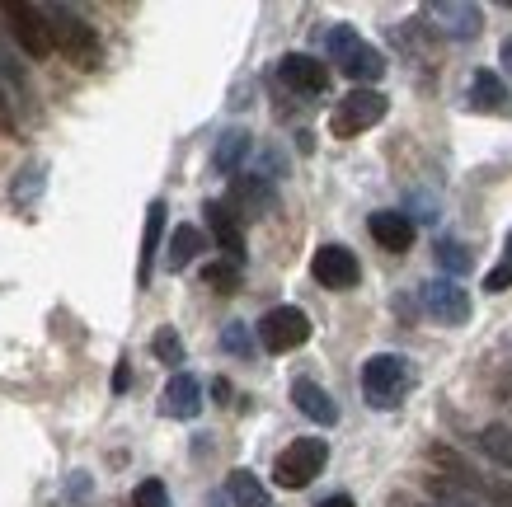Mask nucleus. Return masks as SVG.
Listing matches in <instances>:
<instances>
[{"label":"nucleus","mask_w":512,"mask_h":507,"mask_svg":"<svg viewBox=\"0 0 512 507\" xmlns=\"http://www.w3.org/2000/svg\"><path fill=\"white\" fill-rule=\"evenodd\" d=\"M325 52L339 62L343 76L353 80V90H367L372 80L386 76V57H381L367 38H357L353 24H334V29L325 33Z\"/></svg>","instance_id":"2"},{"label":"nucleus","mask_w":512,"mask_h":507,"mask_svg":"<svg viewBox=\"0 0 512 507\" xmlns=\"http://www.w3.org/2000/svg\"><path fill=\"white\" fill-rule=\"evenodd\" d=\"M292 404H296V409H301L306 418H311V423H320V428H334V423H339V404L329 400L325 385L306 381V376L292 385Z\"/></svg>","instance_id":"16"},{"label":"nucleus","mask_w":512,"mask_h":507,"mask_svg":"<svg viewBox=\"0 0 512 507\" xmlns=\"http://www.w3.org/2000/svg\"><path fill=\"white\" fill-rule=\"evenodd\" d=\"M367 231H372V240L381 249H390V254H404V249L414 245V221L404 212H372Z\"/></svg>","instance_id":"18"},{"label":"nucleus","mask_w":512,"mask_h":507,"mask_svg":"<svg viewBox=\"0 0 512 507\" xmlns=\"http://www.w3.org/2000/svg\"><path fill=\"white\" fill-rule=\"evenodd\" d=\"M202 249H207V235H202L198 226H179V231L170 235V249H165V268H170V273H184Z\"/></svg>","instance_id":"20"},{"label":"nucleus","mask_w":512,"mask_h":507,"mask_svg":"<svg viewBox=\"0 0 512 507\" xmlns=\"http://www.w3.org/2000/svg\"><path fill=\"white\" fill-rule=\"evenodd\" d=\"M311 273L329 292H353L357 277H362V263H357V254L348 245H320L311 259Z\"/></svg>","instance_id":"9"},{"label":"nucleus","mask_w":512,"mask_h":507,"mask_svg":"<svg viewBox=\"0 0 512 507\" xmlns=\"http://www.w3.org/2000/svg\"><path fill=\"white\" fill-rule=\"evenodd\" d=\"M160 414H165V418H179V423L198 418L202 414V381H198V376H188V371L170 376L165 395H160Z\"/></svg>","instance_id":"13"},{"label":"nucleus","mask_w":512,"mask_h":507,"mask_svg":"<svg viewBox=\"0 0 512 507\" xmlns=\"http://www.w3.org/2000/svg\"><path fill=\"white\" fill-rule=\"evenodd\" d=\"M325 465H329L325 437H296L292 446H282L278 451V461H273V479H278L282 489H306Z\"/></svg>","instance_id":"5"},{"label":"nucleus","mask_w":512,"mask_h":507,"mask_svg":"<svg viewBox=\"0 0 512 507\" xmlns=\"http://www.w3.org/2000/svg\"><path fill=\"white\" fill-rule=\"evenodd\" d=\"M151 353H156L165 367H179V362H184V343H179L174 329H160V334L151 338Z\"/></svg>","instance_id":"25"},{"label":"nucleus","mask_w":512,"mask_h":507,"mask_svg":"<svg viewBox=\"0 0 512 507\" xmlns=\"http://www.w3.org/2000/svg\"><path fill=\"white\" fill-rule=\"evenodd\" d=\"M38 10H43V24H47V33H52V52H66L76 66H94L99 38H94L90 24H85L71 5H38Z\"/></svg>","instance_id":"3"},{"label":"nucleus","mask_w":512,"mask_h":507,"mask_svg":"<svg viewBox=\"0 0 512 507\" xmlns=\"http://www.w3.org/2000/svg\"><path fill=\"white\" fill-rule=\"evenodd\" d=\"M311 338V315L301 306H273L259 320V343H264L268 353H292Z\"/></svg>","instance_id":"6"},{"label":"nucleus","mask_w":512,"mask_h":507,"mask_svg":"<svg viewBox=\"0 0 512 507\" xmlns=\"http://www.w3.org/2000/svg\"><path fill=\"white\" fill-rule=\"evenodd\" d=\"M132 507H170V489L160 479H141L132 493Z\"/></svg>","instance_id":"27"},{"label":"nucleus","mask_w":512,"mask_h":507,"mask_svg":"<svg viewBox=\"0 0 512 507\" xmlns=\"http://www.w3.org/2000/svg\"><path fill=\"white\" fill-rule=\"evenodd\" d=\"M433 461H442L456 475V484L466 493H475L480 503H494V507H512V479H494V475H484V470H475V465H466L456 451H447V446H437L433 451Z\"/></svg>","instance_id":"7"},{"label":"nucleus","mask_w":512,"mask_h":507,"mask_svg":"<svg viewBox=\"0 0 512 507\" xmlns=\"http://www.w3.org/2000/svg\"><path fill=\"white\" fill-rule=\"evenodd\" d=\"M10 127H15V113H10V99L0 90V132H10Z\"/></svg>","instance_id":"31"},{"label":"nucleus","mask_w":512,"mask_h":507,"mask_svg":"<svg viewBox=\"0 0 512 507\" xmlns=\"http://www.w3.org/2000/svg\"><path fill=\"white\" fill-rule=\"evenodd\" d=\"M386 108H390V99L381 90H348L339 104H334V113H329V132L339 141H353V137H362L367 127L381 123Z\"/></svg>","instance_id":"4"},{"label":"nucleus","mask_w":512,"mask_h":507,"mask_svg":"<svg viewBox=\"0 0 512 507\" xmlns=\"http://www.w3.org/2000/svg\"><path fill=\"white\" fill-rule=\"evenodd\" d=\"M202 282H207V287H217V292H235V287H240V263H207V268H202Z\"/></svg>","instance_id":"24"},{"label":"nucleus","mask_w":512,"mask_h":507,"mask_svg":"<svg viewBox=\"0 0 512 507\" xmlns=\"http://www.w3.org/2000/svg\"><path fill=\"white\" fill-rule=\"evenodd\" d=\"M320 507H357V503H353V498H348V493H334V498H325V503H320Z\"/></svg>","instance_id":"33"},{"label":"nucleus","mask_w":512,"mask_h":507,"mask_svg":"<svg viewBox=\"0 0 512 507\" xmlns=\"http://www.w3.org/2000/svg\"><path fill=\"white\" fill-rule=\"evenodd\" d=\"M165 235V202L146 207V235H141V268H137V287H151V268H156V249Z\"/></svg>","instance_id":"19"},{"label":"nucleus","mask_w":512,"mask_h":507,"mask_svg":"<svg viewBox=\"0 0 512 507\" xmlns=\"http://www.w3.org/2000/svg\"><path fill=\"white\" fill-rule=\"evenodd\" d=\"M508 254H512V240H508Z\"/></svg>","instance_id":"35"},{"label":"nucleus","mask_w":512,"mask_h":507,"mask_svg":"<svg viewBox=\"0 0 512 507\" xmlns=\"http://www.w3.org/2000/svg\"><path fill=\"white\" fill-rule=\"evenodd\" d=\"M202 212H207L212 240H217V249L226 254V263H245V231H240V221H235L231 207H226V202H207Z\"/></svg>","instance_id":"14"},{"label":"nucleus","mask_w":512,"mask_h":507,"mask_svg":"<svg viewBox=\"0 0 512 507\" xmlns=\"http://www.w3.org/2000/svg\"><path fill=\"white\" fill-rule=\"evenodd\" d=\"M0 71L10 76V85H15V90H24V66L15 62V52H10L5 43H0Z\"/></svg>","instance_id":"30"},{"label":"nucleus","mask_w":512,"mask_h":507,"mask_svg":"<svg viewBox=\"0 0 512 507\" xmlns=\"http://www.w3.org/2000/svg\"><path fill=\"white\" fill-rule=\"evenodd\" d=\"M498 57H503V66H508V76H512V38L503 43V52H498Z\"/></svg>","instance_id":"34"},{"label":"nucleus","mask_w":512,"mask_h":507,"mask_svg":"<svg viewBox=\"0 0 512 507\" xmlns=\"http://www.w3.org/2000/svg\"><path fill=\"white\" fill-rule=\"evenodd\" d=\"M484 287H489V292H508V287H512V254H503V263L484 277Z\"/></svg>","instance_id":"29"},{"label":"nucleus","mask_w":512,"mask_h":507,"mask_svg":"<svg viewBox=\"0 0 512 507\" xmlns=\"http://www.w3.org/2000/svg\"><path fill=\"white\" fill-rule=\"evenodd\" d=\"M0 15H5V24H10V33H15V43L24 47L29 57H47V52H52V33H47L38 5H29V0H5Z\"/></svg>","instance_id":"8"},{"label":"nucleus","mask_w":512,"mask_h":507,"mask_svg":"<svg viewBox=\"0 0 512 507\" xmlns=\"http://www.w3.org/2000/svg\"><path fill=\"white\" fill-rule=\"evenodd\" d=\"M437 259H442V268H451V273H466L470 268L466 245H456V240H442V245H437Z\"/></svg>","instance_id":"28"},{"label":"nucleus","mask_w":512,"mask_h":507,"mask_svg":"<svg viewBox=\"0 0 512 507\" xmlns=\"http://www.w3.org/2000/svg\"><path fill=\"white\" fill-rule=\"evenodd\" d=\"M278 80L292 94H306V99H320L329 90V71L320 57H306V52H287L278 62Z\"/></svg>","instance_id":"11"},{"label":"nucleus","mask_w":512,"mask_h":507,"mask_svg":"<svg viewBox=\"0 0 512 507\" xmlns=\"http://www.w3.org/2000/svg\"><path fill=\"white\" fill-rule=\"evenodd\" d=\"M245 155H249V132H245V127H231V132H221L212 165H217V174H235Z\"/></svg>","instance_id":"22"},{"label":"nucleus","mask_w":512,"mask_h":507,"mask_svg":"<svg viewBox=\"0 0 512 507\" xmlns=\"http://www.w3.org/2000/svg\"><path fill=\"white\" fill-rule=\"evenodd\" d=\"M414 390V362L404 353H376L362 362V395L372 409H400Z\"/></svg>","instance_id":"1"},{"label":"nucleus","mask_w":512,"mask_h":507,"mask_svg":"<svg viewBox=\"0 0 512 507\" xmlns=\"http://www.w3.org/2000/svg\"><path fill=\"white\" fill-rule=\"evenodd\" d=\"M231 202H235V207H245L240 216H264V212H273V184H268V174H235ZM231 202H226V207H231Z\"/></svg>","instance_id":"17"},{"label":"nucleus","mask_w":512,"mask_h":507,"mask_svg":"<svg viewBox=\"0 0 512 507\" xmlns=\"http://www.w3.org/2000/svg\"><path fill=\"white\" fill-rule=\"evenodd\" d=\"M470 108H475V113H498V118H512L508 85H503L494 71H475V76H470Z\"/></svg>","instance_id":"15"},{"label":"nucleus","mask_w":512,"mask_h":507,"mask_svg":"<svg viewBox=\"0 0 512 507\" xmlns=\"http://www.w3.org/2000/svg\"><path fill=\"white\" fill-rule=\"evenodd\" d=\"M480 446H484V456L498 465H508L512 470V428H503V423H489V428L480 432Z\"/></svg>","instance_id":"23"},{"label":"nucleus","mask_w":512,"mask_h":507,"mask_svg":"<svg viewBox=\"0 0 512 507\" xmlns=\"http://www.w3.org/2000/svg\"><path fill=\"white\" fill-rule=\"evenodd\" d=\"M226 493H231L235 507H273V498H268V489L259 484V475H249V470H231Z\"/></svg>","instance_id":"21"},{"label":"nucleus","mask_w":512,"mask_h":507,"mask_svg":"<svg viewBox=\"0 0 512 507\" xmlns=\"http://www.w3.org/2000/svg\"><path fill=\"white\" fill-rule=\"evenodd\" d=\"M423 19H433V29H442L447 38H475L484 29V10L466 0H433L423 5Z\"/></svg>","instance_id":"12"},{"label":"nucleus","mask_w":512,"mask_h":507,"mask_svg":"<svg viewBox=\"0 0 512 507\" xmlns=\"http://www.w3.org/2000/svg\"><path fill=\"white\" fill-rule=\"evenodd\" d=\"M423 310L433 315L437 324H466L470 320V292L461 282H451V277H433L428 287H423Z\"/></svg>","instance_id":"10"},{"label":"nucleus","mask_w":512,"mask_h":507,"mask_svg":"<svg viewBox=\"0 0 512 507\" xmlns=\"http://www.w3.org/2000/svg\"><path fill=\"white\" fill-rule=\"evenodd\" d=\"M127 385H132V371L118 367V371H113V390H127Z\"/></svg>","instance_id":"32"},{"label":"nucleus","mask_w":512,"mask_h":507,"mask_svg":"<svg viewBox=\"0 0 512 507\" xmlns=\"http://www.w3.org/2000/svg\"><path fill=\"white\" fill-rule=\"evenodd\" d=\"M221 348H226V353H235V357H254V338H249V329L245 324H226V329H221Z\"/></svg>","instance_id":"26"}]
</instances>
